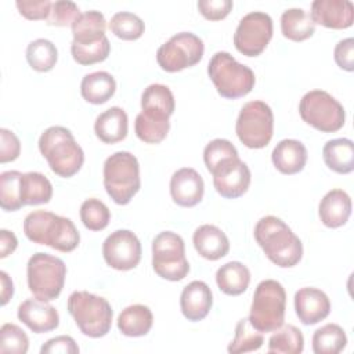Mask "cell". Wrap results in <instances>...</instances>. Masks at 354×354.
Listing matches in <instances>:
<instances>
[{"label": "cell", "instance_id": "cell-1", "mask_svg": "<svg viewBox=\"0 0 354 354\" xmlns=\"http://www.w3.org/2000/svg\"><path fill=\"white\" fill-rule=\"evenodd\" d=\"M254 239L268 260L278 267H295L303 257L301 241L288 224L275 216H264L257 221Z\"/></svg>", "mask_w": 354, "mask_h": 354}, {"label": "cell", "instance_id": "cell-2", "mask_svg": "<svg viewBox=\"0 0 354 354\" xmlns=\"http://www.w3.org/2000/svg\"><path fill=\"white\" fill-rule=\"evenodd\" d=\"M24 232L29 241L68 253L77 248L80 235L73 221L68 217L47 210L29 213L24 220Z\"/></svg>", "mask_w": 354, "mask_h": 354}, {"label": "cell", "instance_id": "cell-3", "mask_svg": "<svg viewBox=\"0 0 354 354\" xmlns=\"http://www.w3.org/2000/svg\"><path fill=\"white\" fill-rule=\"evenodd\" d=\"M39 151L46 158L50 169L59 177L75 176L84 162V152L76 142L69 129L51 126L39 138Z\"/></svg>", "mask_w": 354, "mask_h": 354}, {"label": "cell", "instance_id": "cell-4", "mask_svg": "<svg viewBox=\"0 0 354 354\" xmlns=\"http://www.w3.org/2000/svg\"><path fill=\"white\" fill-rule=\"evenodd\" d=\"M66 307L84 336L98 339L111 330L113 311L106 299L87 290H76L69 295Z\"/></svg>", "mask_w": 354, "mask_h": 354}, {"label": "cell", "instance_id": "cell-5", "mask_svg": "<svg viewBox=\"0 0 354 354\" xmlns=\"http://www.w3.org/2000/svg\"><path fill=\"white\" fill-rule=\"evenodd\" d=\"M207 75L217 93L228 100L245 97L256 83L253 71L238 62L230 53L217 51L209 61Z\"/></svg>", "mask_w": 354, "mask_h": 354}, {"label": "cell", "instance_id": "cell-6", "mask_svg": "<svg viewBox=\"0 0 354 354\" xmlns=\"http://www.w3.org/2000/svg\"><path fill=\"white\" fill-rule=\"evenodd\" d=\"M104 187L118 205H127L141 187L140 165L127 151H118L104 162Z\"/></svg>", "mask_w": 354, "mask_h": 354}, {"label": "cell", "instance_id": "cell-7", "mask_svg": "<svg viewBox=\"0 0 354 354\" xmlns=\"http://www.w3.org/2000/svg\"><path fill=\"white\" fill-rule=\"evenodd\" d=\"M285 310L286 292L283 286L275 279H264L254 289L248 318L259 332H274L283 325Z\"/></svg>", "mask_w": 354, "mask_h": 354}, {"label": "cell", "instance_id": "cell-8", "mask_svg": "<svg viewBox=\"0 0 354 354\" xmlns=\"http://www.w3.org/2000/svg\"><path fill=\"white\" fill-rule=\"evenodd\" d=\"M66 266L59 257L37 252L28 260V288L39 300L51 301L57 299L64 288Z\"/></svg>", "mask_w": 354, "mask_h": 354}, {"label": "cell", "instance_id": "cell-9", "mask_svg": "<svg viewBox=\"0 0 354 354\" xmlns=\"http://www.w3.org/2000/svg\"><path fill=\"white\" fill-rule=\"evenodd\" d=\"M235 131L239 141L248 148L267 147L274 133V113L270 105L260 100L246 102L238 115Z\"/></svg>", "mask_w": 354, "mask_h": 354}, {"label": "cell", "instance_id": "cell-10", "mask_svg": "<svg viewBox=\"0 0 354 354\" xmlns=\"http://www.w3.org/2000/svg\"><path fill=\"white\" fill-rule=\"evenodd\" d=\"M299 113L307 124L322 133H335L346 122L343 105L324 90L306 93L299 102Z\"/></svg>", "mask_w": 354, "mask_h": 354}, {"label": "cell", "instance_id": "cell-11", "mask_svg": "<svg viewBox=\"0 0 354 354\" xmlns=\"http://www.w3.org/2000/svg\"><path fill=\"white\" fill-rule=\"evenodd\" d=\"M152 267L163 279L181 281L189 272V263L185 257L184 239L173 232H159L152 241Z\"/></svg>", "mask_w": 354, "mask_h": 354}, {"label": "cell", "instance_id": "cell-12", "mask_svg": "<svg viewBox=\"0 0 354 354\" xmlns=\"http://www.w3.org/2000/svg\"><path fill=\"white\" fill-rule=\"evenodd\" d=\"M205 46L199 36L181 32L171 36L156 51V61L166 72H178L196 65L203 57Z\"/></svg>", "mask_w": 354, "mask_h": 354}, {"label": "cell", "instance_id": "cell-13", "mask_svg": "<svg viewBox=\"0 0 354 354\" xmlns=\"http://www.w3.org/2000/svg\"><path fill=\"white\" fill-rule=\"evenodd\" d=\"M272 29V19L268 14L252 11L241 18L234 33V46L246 57H257L268 46Z\"/></svg>", "mask_w": 354, "mask_h": 354}, {"label": "cell", "instance_id": "cell-14", "mask_svg": "<svg viewBox=\"0 0 354 354\" xmlns=\"http://www.w3.org/2000/svg\"><path fill=\"white\" fill-rule=\"evenodd\" d=\"M141 252L140 239L130 230H116L102 243L105 263L118 271L136 268L141 260Z\"/></svg>", "mask_w": 354, "mask_h": 354}, {"label": "cell", "instance_id": "cell-15", "mask_svg": "<svg viewBox=\"0 0 354 354\" xmlns=\"http://www.w3.org/2000/svg\"><path fill=\"white\" fill-rule=\"evenodd\" d=\"M212 174L216 191L227 199L242 196L250 185V170L239 156L224 160Z\"/></svg>", "mask_w": 354, "mask_h": 354}, {"label": "cell", "instance_id": "cell-16", "mask_svg": "<svg viewBox=\"0 0 354 354\" xmlns=\"http://www.w3.org/2000/svg\"><path fill=\"white\" fill-rule=\"evenodd\" d=\"M311 21L330 29H346L354 22V4L350 0H314Z\"/></svg>", "mask_w": 354, "mask_h": 354}, {"label": "cell", "instance_id": "cell-17", "mask_svg": "<svg viewBox=\"0 0 354 354\" xmlns=\"http://www.w3.org/2000/svg\"><path fill=\"white\" fill-rule=\"evenodd\" d=\"M205 192L202 176L192 167L176 170L170 178V195L174 203L183 207L198 205Z\"/></svg>", "mask_w": 354, "mask_h": 354}, {"label": "cell", "instance_id": "cell-18", "mask_svg": "<svg viewBox=\"0 0 354 354\" xmlns=\"http://www.w3.org/2000/svg\"><path fill=\"white\" fill-rule=\"evenodd\" d=\"M18 319L35 333H46L58 328L59 314L48 301L26 299L18 306Z\"/></svg>", "mask_w": 354, "mask_h": 354}, {"label": "cell", "instance_id": "cell-19", "mask_svg": "<svg viewBox=\"0 0 354 354\" xmlns=\"http://www.w3.org/2000/svg\"><path fill=\"white\" fill-rule=\"evenodd\" d=\"M295 311L304 325H315L330 313V300L317 288H301L295 293Z\"/></svg>", "mask_w": 354, "mask_h": 354}, {"label": "cell", "instance_id": "cell-20", "mask_svg": "<svg viewBox=\"0 0 354 354\" xmlns=\"http://www.w3.org/2000/svg\"><path fill=\"white\" fill-rule=\"evenodd\" d=\"M213 304V295L209 285L203 281H192L184 286L180 296L183 315L192 322L203 319Z\"/></svg>", "mask_w": 354, "mask_h": 354}, {"label": "cell", "instance_id": "cell-21", "mask_svg": "<svg viewBox=\"0 0 354 354\" xmlns=\"http://www.w3.org/2000/svg\"><path fill=\"white\" fill-rule=\"evenodd\" d=\"M351 214V198L339 188L330 189L324 195L318 205V216L328 228H339L344 225Z\"/></svg>", "mask_w": 354, "mask_h": 354}, {"label": "cell", "instance_id": "cell-22", "mask_svg": "<svg viewBox=\"0 0 354 354\" xmlns=\"http://www.w3.org/2000/svg\"><path fill=\"white\" fill-rule=\"evenodd\" d=\"M192 242L199 253L206 260H218L230 250V241L223 230L212 224L198 227L192 235Z\"/></svg>", "mask_w": 354, "mask_h": 354}, {"label": "cell", "instance_id": "cell-23", "mask_svg": "<svg viewBox=\"0 0 354 354\" xmlns=\"http://www.w3.org/2000/svg\"><path fill=\"white\" fill-rule=\"evenodd\" d=\"M271 159L275 169L282 174H296L306 166L307 148L299 140L285 138L275 145Z\"/></svg>", "mask_w": 354, "mask_h": 354}, {"label": "cell", "instance_id": "cell-24", "mask_svg": "<svg viewBox=\"0 0 354 354\" xmlns=\"http://www.w3.org/2000/svg\"><path fill=\"white\" fill-rule=\"evenodd\" d=\"M127 130V113L119 106H111L104 111L94 122V133L105 144H115L124 140Z\"/></svg>", "mask_w": 354, "mask_h": 354}, {"label": "cell", "instance_id": "cell-25", "mask_svg": "<svg viewBox=\"0 0 354 354\" xmlns=\"http://www.w3.org/2000/svg\"><path fill=\"white\" fill-rule=\"evenodd\" d=\"M106 21L102 12L90 10L82 12L72 24V43L90 44L105 37Z\"/></svg>", "mask_w": 354, "mask_h": 354}, {"label": "cell", "instance_id": "cell-26", "mask_svg": "<svg viewBox=\"0 0 354 354\" xmlns=\"http://www.w3.org/2000/svg\"><path fill=\"white\" fill-rule=\"evenodd\" d=\"M116 91V80L115 77L105 72L97 71L87 73L80 83V94L82 97L94 105H100L111 100V97Z\"/></svg>", "mask_w": 354, "mask_h": 354}, {"label": "cell", "instance_id": "cell-27", "mask_svg": "<svg viewBox=\"0 0 354 354\" xmlns=\"http://www.w3.org/2000/svg\"><path fill=\"white\" fill-rule=\"evenodd\" d=\"M325 165L339 174H348L354 170V144L350 138L329 140L322 148Z\"/></svg>", "mask_w": 354, "mask_h": 354}, {"label": "cell", "instance_id": "cell-28", "mask_svg": "<svg viewBox=\"0 0 354 354\" xmlns=\"http://www.w3.org/2000/svg\"><path fill=\"white\" fill-rule=\"evenodd\" d=\"M152 324V311L144 304H131L122 310L118 317V329L129 337L145 336L151 330Z\"/></svg>", "mask_w": 354, "mask_h": 354}, {"label": "cell", "instance_id": "cell-29", "mask_svg": "<svg viewBox=\"0 0 354 354\" xmlns=\"http://www.w3.org/2000/svg\"><path fill=\"white\" fill-rule=\"evenodd\" d=\"M218 289L228 296L242 295L250 282V271L241 261H228L216 272Z\"/></svg>", "mask_w": 354, "mask_h": 354}, {"label": "cell", "instance_id": "cell-30", "mask_svg": "<svg viewBox=\"0 0 354 354\" xmlns=\"http://www.w3.org/2000/svg\"><path fill=\"white\" fill-rule=\"evenodd\" d=\"M176 102L171 90L160 83L149 84L141 94V112L170 118Z\"/></svg>", "mask_w": 354, "mask_h": 354}, {"label": "cell", "instance_id": "cell-31", "mask_svg": "<svg viewBox=\"0 0 354 354\" xmlns=\"http://www.w3.org/2000/svg\"><path fill=\"white\" fill-rule=\"evenodd\" d=\"M281 32L292 41H303L315 32V25L303 8H288L281 15Z\"/></svg>", "mask_w": 354, "mask_h": 354}, {"label": "cell", "instance_id": "cell-32", "mask_svg": "<svg viewBox=\"0 0 354 354\" xmlns=\"http://www.w3.org/2000/svg\"><path fill=\"white\" fill-rule=\"evenodd\" d=\"M51 196H53V185L44 174L39 171L22 173L21 201L24 206L48 203Z\"/></svg>", "mask_w": 354, "mask_h": 354}, {"label": "cell", "instance_id": "cell-33", "mask_svg": "<svg viewBox=\"0 0 354 354\" xmlns=\"http://www.w3.org/2000/svg\"><path fill=\"white\" fill-rule=\"evenodd\" d=\"M304 348V337L295 325H282L268 340L270 354H300Z\"/></svg>", "mask_w": 354, "mask_h": 354}, {"label": "cell", "instance_id": "cell-34", "mask_svg": "<svg viewBox=\"0 0 354 354\" xmlns=\"http://www.w3.org/2000/svg\"><path fill=\"white\" fill-rule=\"evenodd\" d=\"M346 344V332L337 324H326L313 335V351L315 354H337Z\"/></svg>", "mask_w": 354, "mask_h": 354}, {"label": "cell", "instance_id": "cell-35", "mask_svg": "<svg viewBox=\"0 0 354 354\" xmlns=\"http://www.w3.org/2000/svg\"><path fill=\"white\" fill-rule=\"evenodd\" d=\"M134 130L141 141L147 144H158L166 138L170 130V122L167 118L140 112L136 116Z\"/></svg>", "mask_w": 354, "mask_h": 354}, {"label": "cell", "instance_id": "cell-36", "mask_svg": "<svg viewBox=\"0 0 354 354\" xmlns=\"http://www.w3.org/2000/svg\"><path fill=\"white\" fill-rule=\"evenodd\" d=\"M58 59V50L48 39H36L26 47V61L37 72L51 71Z\"/></svg>", "mask_w": 354, "mask_h": 354}, {"label": "cell", "instance_id": "cell-37", "mask_svg": "<svg viewBox=\"0 0 354 354\" xmlns=\"http://www.w3.org/2000/svg\"><path fill=\"white\" fill-rule=\"evenodd\" d=\"M264 343L263 333L254 329L249 318H241L235 328V336L232 342L228 344V353L239 354V353H250L259 350Z\"/></svg>", "mask_w": 354, "mask_h": 354}, {"label": "cell", "instance_id": "cell-38", "mask_svg": "<svg viewBox=\"0 0 354 354\" xmlns=\"http://www.w3.org/2000/svg\"><path fill=\"white\" fill-rule=\"evenodd\" d=\"M21 178L18 170H8L0 174V206L6 212H17L24 205L21 201Z\"/></svg>", "mask_w": 354, "mask_h": 354}, {"label": "cell", "instance_id": "cell-39", "mask_svg": "<svg viewBox=\"0 0 354 354\" xmlns=\"http://www.w3.org/2000/svg\"><path fill=\"white\" fill-rule=\"evenodd\" d=\"M111 32L122 40H137L145 30L144 21L129 11H120L112 15L109 21Z\"/></svg>", "mask_w": 354, "mask_h": 354}, {"label": "cell", "instance_id": "cell-40", "mask_svg": "<svg viewBox=\"0 0 354 354\" xmlns=\"http://www.w3.org/2000/svg\"><path fill=\"white\" fill-rule=\"evenodd\" d=\"M79 213L83 225L90 231H101L106 228L111 220V212L108 206L97 198L86 199L82 203Z\"/></svg>", "mask_w": 354, "mask_h": 354}, {"label": "cell", "instance_id": "cell-41", "mask_svg": "<svg viewBox=\"0 0 354 354\" xmlns=\"http://www.w3.org/2000/svg\"><path fill=\"white\" fill-rule=\"evenodd\" d=\"M71 53L73 59L80 65H93L97 62H102L108 58L111 53V44L108 37L105 36L100 41L90 44H71Z\"/></svg>", "mask_w": 354, "mask_h": 354}, {"label": "cell", "instance_id": "cell-42", "mask_svg": "<svg viewBox=\"0 0 354 354\" xmlns=\"http://www.w3.org/2000/svg\"><path fill=\"white\" fill-rule=\"evenodd\" d=\"M236 156H238L236 148L231 141L225 138H214L203 149V162L210 173L224 160L236 158Z\"/></svg>", "mask_w": 354, "mask_h": 354}, {"label": "cell", "instance_id": "cell-43", "mask_svg": "<svg viewBox=\"0 0 354 354\" xmlns=\"http://www.w3.org/2000/svg\"><path fill=\"white\" fill-rule=\"evenodd\" d=\"M29 348L28 335L15 324H4L0 329V353L25 354Z\"/></svg>", "mask_w": 354, "mask_h": 354}, {"label": "cell", "instance_id": "cell-44", "mask_svg": "<svg viewBox=\"0 0 354 354\" xmlns=\"http://www.w3.org/2000/svg\"><path fill=\"white\" fill-rule=\"evenodd\" d=\"M82 12L79 11V7L69 0H58L54 1L50 10V14L46 19L48 25H55V26H68L77 19V17Z\"/></svg>", "mask_w": 354, "mask_h": 354}, {"label": "cell", "instance_id": "cell-45", "mask_svg": "<svg viewBox=\"0 0 354 354\" xmlns=\"http://www.w3.org/2000/svg\"><path fill=\"white\" fill-rule=\"evenodd\" d=\"M15 6L26 19L39 21L47 19L53 3L50 0H17Z\"/></svg>", "mask_w": 354, "mask_h": 354}, {"label": "cell", "instance_id": "cell-46", "mask_svg": "<svg viewBox=\"0 0 354 354\" xmlns=\"http://www.w3.org/2000/svg\"><path fill=\"white\" fill-rule=\"evenodd\" d=\"M196 6L206 19L220 21L230 14L234 3L231 0H199Z\"/></svg>", "mask_w": 354, "mask_h": 354}, {"label": "cell", "instance_id": "cell-47", "mask_svg": "<svg viewBox=\"0 0 354 354\" xmlns=\"http://www.w3.org/2000/svg\"><path fill=\"white\" fill-rule=\"evenodd\" d=\"M21 153L19 138L8 129H0V163L15 160Z\"/></svg>", "mask_w": 354, "mask_h": 354}, {"label": "cell", "instance_id": "cell-48", "mask_svg": "<svg viewBox=\"0 0 354 354\" xmlns=\"http://www.w3.org/2000/svg\"><path fill=\"white\" fill-rule=\"evenodd\" d=\"M333 58L339 68L353 72L354 71V39L347 37L340 40L333 50Z\"/></svg>", "mask_w": 354, "mask_h": 354}, {"label": "cell", "instance_id": "cell-49", "mask_svg": "<svg viewBox=\"0 0 354 354\" xmlns=\"http://www.w3.org/2000/svg\"><path fill=\"white\" fill-rule=\"evenodd\" d=\"M40 353L41 354H77L79 347H77L76 342L73 340V337L61 335V336L47 340L41 346Z\"/></svg>", "mask_w": 354, "mask_h": 354}, {"label": "cell", "instance_id": "cell-50", "mask_svg": "<svg viewBox=\"0 0 354 354\" xmlns=\"http://www.w3.org/2000/svg\"><path fill=\"white\" fill-rule=\"evenodd\" d=\"M18 246L17 236L12 231L8 230H1L0 231V257L6 259L10 256Z\"/></svg>", "mask_w": 354, "mask_h": 354}, {"label": "cell", "instance_id": "cell-51", "mask_svg": "<svg viewBox=\"0 0 354 354\" xmlns=\"http://www.w3.org/2000/svg\"><path fill=\"white\" fill-rule=\"evenodd\" d=\"M0 282H1V306H6L14 295V283L6 271H0Z\"/></svg>", "mask_w": 354, "mask_h": 354}]
</instances>
